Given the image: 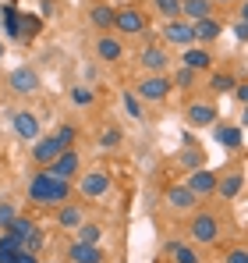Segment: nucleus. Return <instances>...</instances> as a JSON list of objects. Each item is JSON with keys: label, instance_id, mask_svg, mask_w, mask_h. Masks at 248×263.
I'll use <instances>...</instances> for the list:
<instances>
[{"label": "nucleus", "instance_id": "nucleus-32", "mask_svg": "<svg viewBox=\"0 0 248 263\" xmlns=\"http://www.w3.org/2000/svg\"><path fill=\"white\" fill-rule=\"evenodd\" d=\"M43 32V18L39 14H22V36L25 40H36Z\"/></svg>", "mask_w": 248, "mask_h": 263}, {"label": "nucleus", "instance_id": "nucleus-33", "mask_svg": "<svg viewBox=\"0 0 248 263\" xmlns=\"http://www.w3.org/2000/svg\"><path fill=\"white\" fill-rule=\"evenodd\" d=\"M75 235H78V242H92V246H99V238H103V228L85 220L82 228H75Z\"/></svg>", "mask_w": 248, "mask_h": 263}, {"label": "nucleus", "instance_id": "nucleus-37", "mask_svg": "<svg viewBox=\"0 0 248 263\" xmlns=\"http://www.w3.org/2000/svg\"><path fill=\"white\" fill-rule=\"evenodd\" d=\"M14 220H18V210H14L11 203H0V231H7Z\"/></svg>", "mask_w": 248, "mask_h": 263}, {"label": "nucleus", "instance_id": "nucleus-29", "mask_svg": "<svg viewBox=\"0 0 248 263\" xmlns=\"http://www.w3.org/2000/svg\"><path fill=\"white\" fill-rule=\"evenodd\" d=\"M209 89H213L216 96L234 92V89H238V79H234V75H227V71H213V75H209Z\"/></svg>", "mask_w": 248, "mask_h": 263}, {"label": "nucleus", "instance_id": "nucleus-23", "mask_svg": "<svg viewBox=\"0 0 248 263\" xmlns=\"http://www.w3.org/2000/svg\"><path fill=\"white\" fill-rule=\"evenodd\" d=\"M0 25H4L7 40H22V14L14 11V4H4L0 7Z\"/></svg>", "mask_w": 248, "mask_h": 263}, {"label": "nucleus", "instance_id": "nucleus-21", "mask_svg": "<svg viewBox=\"0 0 248 263\" xmlns=\"http://www.w3.org/2000/svg\"><path fill=\"white\" fill-rule=\"evenodd\" d=\"M114 22H117V11H114V7H107V4H96V7H89V25H92V29H99V32H110V29H114Z\"/></svg>", "mask_w": 248, "mask_h": 263}, {"label": "nucleus", "instance_id": "nucleus-26", "mask_svg": "<svg viewBox=\"0 0 248 263\" xmlns=\"http://www.w3.org/2000/svg\"><path fill=\"white\" fill-rule=\"evenodd\" d=\"M213 4H216V0H184V7H181V18H188V22L209 18V14H213Z\"/></svg>", "mask_w": 248, "mask_h": 263}, {"label": "nucleus", "instance_id": "nucleus-22", "mask_svg": "<svg viewBox=\"0 0 248 263\" xmlns=\"http://www.w3.org/2000/svg\"><path fill=\"white\" fill-rule=\"evenodd\" d=\"M18 253H25V238L14 231H0V263H11Z\"/></svg>", "mask_w": 248, "mask_h": 263}, {"label": "nucleus", "instance_id": "nucleus-16", "mask_svg": "<svg viewBox=\"0 0 248 263\" xmlns=\"http://www.w3.org/2000/svg\"><path fill=\"white\" fill-rule=\"evenodd\" d=\"M96 57H99L103 64H117V61L124 57L121 36H114V32H103V36L96 40Z\"/></svg>", "mask_w": 248, "mask_h": 263}, {"label": "nucleus", "instance_id": "nucleus-36", "mask_svg": "<svg viewBox=\"0 0 248 263\" xmlns=\"http://www.w3.org/2000/svg\"><path fill=\"white\" fill-rule=\"evenodd\" d=\"M36 228H39V224H32L29 217H18L14 224H11V228H7V231H14V235H22V238H29V235H32Z\"/></svg>", "mask_w": 248, "mask_h": 263}, {"label": "nucleus", "instance_id": "nucleus-25", "mask_svg": "<svg viewBox=\"0 0 248 263\" xmlns=\"http://www.w3.org/2000/svg\"><path fill=\"white\" fill-rule=\"evenodd\" d=\"M121 103H124V114H128L131 121H146V103H142V96H138L135 89H124Z\"/></svg>", "mask_w": 248, "mask_h": 263}, {"label": "nucleus", "instance_id": "nucleus-38", "mask_svg": "<svg viewBox=\"0 0 248 263\" xmlns=\"http://www.w3.org/2000/svg\"><path fill=\"white\" fill-rule=\"evenodd\" d=\"M223 263H248V249L245 246H234V249L223 256Z\"/></svg>", "mask_w": 248, "mask_h": 263}, {"label": "nucleus", "instance_id": "nucleus-39", "mask_svg": "<svg viewBox=\"0 0 248 263\" xmlns=\"http://www.w3.org/2000/svg\"><path fill=\"white\" fill-rule=\"evenodd\" d=\"M39 249H43V231L36 228V231L25 238V253H39Z\"/></svg>", "mask_w": 248, "mask_h": 263}, {"label": "nucleus", "instance_id": "nucleus-35", "mask_svg": "<svg viewBox=\"0 0 248 263\" xmlns=\"http://www.w3.org/2000/svg\"><path fill=\"white\" fill-rule=\"evenodd\" d=\"M71 103L75 107H92L96 103V92L89 86H71Z\"/></svg>", "mask_w": 248, "mask_h": 263}, {"label": "nucleus", "instance_id": "nucleus-43", "mask_svg": "<svg viewBox=\"0 0 248 263\" xmlns=\"http://www.w3.org/2000/svg\"><path fill=\"white\" fill-rule=\"evenodd\" d=\"M234 96H238V103L245 107V103H248V82H238V89H234Z\"/></svg>", "mask_w": 248, "mask_h": 263}, {"label": "nucleus", "instance_id": "nucleus-24", "mask_svg": "<svg viewBox=\"0 0 248 263\" xmlns=\"http://www.w3.org/2000/svg\"><path fill=\"white\" fill-rule=\"evenodd\" d=\"M57 224H60V228H71V231L82 228V224H85L82 206H75V203H60V206H57Z\"/></svg>", "mask_w": 248, "mask_h": 263}, {"label": "nucleus", "instance_id": "nucleus-34", "mask_svg": "<svg viewBox=\"0 0 248 263\" xmlns=\"http://www.w3.org/2000/svg\"><path fill=\"white\" fill-rule=\"evenodd\" d=\"M153 7L163 14V22H167V18H181V7H184V0H153Z\"/></svg>", "mask_w": 248, "mask_h": 263}, {"label": "nucleus", "instance_id": "nucleus-18", "mask_svg": "<svg viewBox=\"0 0 248 263\" xmlns=\"http://www.w3.org/2000/svg\"><path fill=\"white\" fill-rule=\"evenodd\" d=\"M213 135H216V142H220L223 149H231V153H238V149L245 146L241 125H213Z\"/></svg>", "mask_w": 248, "mask_h": 263}, {"label": "nucleus", "instance_id": "nucleus-1", "mask_svg": "<svg viewBox=\"0 0 248 263\" xmlns=\"http://www.w3.org/2000/svg\"><path fill=\"white\" fill-rule=\"evenodd\" d=\"M68 196H71V181L50 175V171H36L29 178V199L39 206H60V203H68Z\"/></svg>", "mask_w": 248, "mask_h": 263}, {"label": "nucleus", "instance_id": "nucleus-46", "mask_svg": "<svg viewBox=\"0 0 248 263\" xmlns=\"http://www.w3.org/2000/svg\"><path fill=\"white\" fill-rule=\"evenodd\" d=\"M216 4H227V7H231V4H238V0H216Z\"/></svg>", "mask_w": 248, "mask_h": 263}, {"label": "nucleus", "instance_id": "nucleus-44", "mask_svg": "<svg viewBox=\"0 0 248 263\" xmlns=\"http://www.w3.org/2000/svg\"><path fill=\"white\" fill-rule=\"evenodd\" d=\"M238 18H245V22H248V0H238Z\"/></svg>", "mask_w": 248, "mask_h": 263}, {"label": "nucleus", "instance_id": "nucleus-31", "mask_svg": "<svg viewBox=\"0 0 248 263\" xmlns=\"http://www.w3.org/2000/svg\"><path fill=\"white\" fill-rule=\"evenodd\" d=\"M121 142H124V132L117 128V125H107V128L99 132V146H103V149H117Z\"/></svg>", "mask_w": 248, "mask_h": 263}, {"label": "nucleus", "instance_id": "nucleus-42", "mask_svg": "<svg viewBox=\"0 0 248 263\" xmlns=\"http://www.w3.org/2000/svg\"><path fill=\"white\" fill-rule=\"evenodd\" d=\"M11 263H43V260H39V253H18Z\"/></svg>", "mask_w": 248, "mask_h": 263}, {"label": "nucleus", "instance_id": "nucleus-17", "mask_svg": "<svg viewBox=\"0 0 248 263\" xmlns=\"http://www.w3.org/2000/svg\"><path fill=\"white\" fill-rule=\"evenodd\" d=\"M241 189H245V171H227V175H220V185H216V199H238L241 196Z\"/></svg>", "mask_w": 248, "mask_h": 263}, {"label": "nucleus", "instance_id": "nucleus-11", "mask_svg": "<svg viewBox=\"0 0 248 263\" xmlns=\"http://www.w3.org/2000/svg\"><path fill=\"white\" fill-rule=\"evenodd\" d=\"M50 175H57V178H64V181H71V178H78L82 175V157H78V149L71 146V149H64L50 167H46Z\"/></svg>", "mask_w": 248, "mask_h": 263}, {"label": "nucleus", "instance_id": "nucleus-19", "mask_svg": "<svg viewBox=\"0 0 248 263\" xmlns=\"http://www.w3.org/2000/svg\"><path fill=\"white\" fill-rule=\"evenodd\" d=\"M192 29H195V43H213V40H220L223 36V22L220 18H199V22H192Z\"/></svg>", "mask_w": 248, "mask_h": 263}, {"label": "nucleus", "instance_id": "nucleus-12", "mask_svg": "<svg viewBox=\"0 0 248 263\" xmlns=\"http://www.w3.org/2000/svg\"><path fill=\"white\" fill-rule=\"evenodd\" d=\"M199 199H209V196H216V185H220V175L216 171H206V167H199V171H188V181H184Z\"/></svg>", "mask_w": 248, "mask_h": 263}, {"label": "nucleus", "instance_id": "nucleus-2", "mask_svg": "<svg viewBox=\"0 0 248 263\" xmlns=\"http://www.w3.org/2000/svg\"><path fill=\"white\" fill-rule=\"evenodd\" d=\"M188 238L195 246H213L220 238V220L213 217V214H206V210H195L192 220H188Z\"/></svg>", "mask_w": 248, "mask_h": 263}, {"label": "nucleus", "instance_id": "nucleus-13", "mask_svg": "<svg viewBox=\"0 0 248 263\" xmlns=\"http://www.w3.org/2000/svg\"><path fill=\"white\" fill-rule=\"evenodd\" d=\"M114 29H117V36H142L146 32V14L135 11V7H121Z\"/></svg>", "mask_w": 248, "mask_h": 263}, {"label": "nucleus", "instance_id": "nucleus-15", "mask_svg": "<svg viewBox=\"0 0 248 263\" xmlns=\"http://www.w3.org/2000/svg\"><path fill=\"white\" fill-rule=\"evenodd\" d=\"M181 64L195 68V71H213V50L206 43H192L181 50Z\"/></svg>", "mask_w": 248, "mask_h": 263}, {"label": "nucleus", "instance_id": "nucleus-7", "mask_svg": "<svg viewBox=\"0 0 248 263\" xmlns=\"http://www.w3.org/2000/svg\"><path fill=\"white\" fill-rule=\"evenodd\" d=\"M39 71L32 68V64H22V68H14L11 75H7V86H11V92L14 96H32L36 89H39Z\"/></svg>", "mask_w": 248, "mask_h": 263}, {"label": "nucleus", "instance_id": "nucleus-30", "mask_svg": "<svg viewBox=\"0 0 248 263\" xmlns=\"http://www.w3.org/2000/svg\"><path fill=\"white\" fill-rule=\"evenodd\" d=\"M177 164L184 167V171H199L202 167V149H192V142L177 153Z\"/></svg>", "mask_w": 248, "mask_h": 263}, {"label": "nucleus", "instance_id": "nucleus-3", "mask_svg": "<svg viewBox=\"0 0 248 263\" xmlns=\"http://www.w3.org/2000/svg\"><path fill=\"white\" fill-rule=\"evenodd\" d=\"M170 89H174V79L163 71V75H142V82L135 86V92L142 96V103H163L170 96Z\"/></svg>", "mask_w": 248, "mask_h": 263}, {"label": "nucleus", "instance_id": "nucleus-14", "mask_svg": "<svg viewBox=\"0 0 248 263\" xmlns=\"http://www.w3.org/2000/svg\"><path fill=\"white\" fill-rule=\"evenodd\" d=\"M142 71L146 75H163L167 71V64H170V53H167L160 43H153V46H142Z\"/></svg>", "mask_w": 248, "mask_h": 263}, {"label": "nucleus", "instance_id": "nucleus-10", "mask_svg": "<svg viewBox=\"0 0 248 263\" xmlns=\"http://www.w3.org/2000/svg\"><path fill=\"white\" fill-rule=\"evenodd\" d=\"M11 128H14V135H18L22 142H36L43 135L39 118H36L32 110H14V114H11Z\"/></svg>", "mask_w": 248, "mask_h": 263}, {"label": "nucleus", "instance_id": "nucleus-45", "mask_svg": "<svg viewBox=\"0 0 248 263\" xmlns=\"http://www.w3.org/2000/svg\"><path fill=\"white\" fill-rule=\"evenodd\" d=\"M241 128H248V103L241 107Z\"/></svg>", "mask_w": 248, "mask_h": 263}, {"label": "nucleus", "instance_id": "nucleus-9", "mask_svg": "<svg viewBox=\"0 0 248 263\" xmlns=\"http://www.w3.org/2000/svg\"><path fill=\"white\" fill-rule=\"evenodd\" d=\"M167 206H170L174 214H195V210H199V196H195L184 181H177V185L167 189Z\"/></svg>", "mask_w": 248, "mask_h": 263}, {"label": "nucleus", "instance_id": "nucleus-28", "mask_svg": "<svg viewBox=\"0 0 248 263\" xmlns=\"http://www.w3.org/2000/svg\"><path fill=\"white\" fill-rule=\"evenodd\" d=\"M199 75H202V71H195V68L181 64V68L174 71V89H184V92H192V89H195V82H199Z\"/></svg>", "mask_w": 248, "mask_h": 263}, {"label": "nucleus", "instance_id": "nucleus-6", "mask_svg": "<svg viewBox=\"0 0 248 263\" xmlns=\"http://www.w3.org/2000/svg\"><path fill=\"white\" fill-rule=\"evenodd\" d=\"M216 103L213 100H192L188 107H184V121L192 125V128H213L216 125Z\"/></svg>", "mask_w": 248, "mask_h": 263}, {"label": "nucleus", "instance_id": "nucleus-40", "mask_svg": "<svg viewBox=\"0 0 248 263\" xmlns=\"http://www.w3.org/2000/svg\"><path fill=\"white\" fill-rule=\"evenodd\" d=\"M53 135H57L64 146H71V142H75V128H71V125H60V128L53 132Z\"/></svg>", "mask_w": 248, "mask_h": 263}, {"label": "nucleus", "instance_id": "nucleus-20", "mask_svg": "<svg viewBox=\"0 0 248 263\" xmlns=\"http://www.w3.org/2000/svg\"><path fill=\"white\" fill-rule=\"evenodd\" d=\"M68 260L71 263H103V249L99 246H92V242H71V249H68Z\"/></svg>", "mask_w": 248, "mask_h": 263}, {"label": "nucleus", "instance_id": "nucleus-4", "mask_svg": "<svg viewBox=\"0 0 248 263\" xmlns=\"http://www.w3.org/2000/svg\"><path fill=\"white\" fill-rule=\"evenodd\" d=\"M160 32H163V43L167 46H181V50H184V46L195 43V29H192L188 18H167Z\"/></svg>", "mask_w": 248, "mask_h": 263}, {"label": "nucleus", "instance_id": "nucleus-8", "mask_svg": "<svg viewBox=\"0 0 248 263\" xmlns=\"http://www.w3.org/2000/svg\"><path fill=\"white\" fill-rule=\"evenodd\" d=\"M64 149H71V146H64L57 135H39L36 142H32V164H39V167H50Z\"/></svg>", "mask_w": 248, "mask_h": 263}, {"label": "nucleus", "instance_id": "nucleus-27", "mask_svg": "<svg viewBox=\"0 0 248 263\" xmlns=\"http://www.w3.org/2000/svg\"><path fill=\"white\" fill-rule=\"evenodd\" d=\"M170 256H174V263H202L195 242H170Z\"/></svg>", "mask_w": 248, "mask_h": 263}, {"label": "nucleus", "instance_id": "nucleus-41", "mask_svg": "<svg viewBox=\"0 0 248 263\" xmlns=\"http://www.w3.org/2000/svg\"><path fill=\"white\" fill-rule=\"evenodd\" d=\"M234 36H238L241 43H248V22H245V18H238V22H234Z\"/></svg>", "mask_w": 248, "mask_h": 263}, {"label": "nucleus", "instance_id": "nucleus-47", "mask_svg": "<svg viewBox=\"0 0 248 263\" xmlns=\"http://www.w3.org/2000/svg\"><path fill=\"white\" fill-rule=\"evenodd\" d=\"M0 61H4V40H0Z\"/></svg>", "mask_w": 248, "mask_h": 263}, {"label": "nucleus", "instance_id": "nucleus-5", "mask_svg": "<svg viewBox=\"0 0 248 263\" xmlns=\"http://www.w3.org/2000/svg\"><path fill=\"white\" fill-rule=\"evenodd\" d=\"M78 192H82L85 199H99V196H107L110 192V175L103 171V167H89L78 175Z\"/></svg>", "mask_w": 248, "mask_h": 263}]
</instances>
